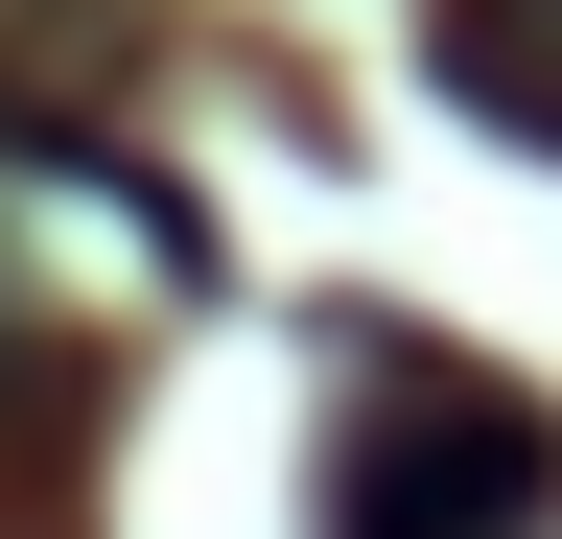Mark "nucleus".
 Wrapping results in <instances>:
<instances>
[{"label":"nucleus","mask_w":562,"mask_h":539,"mask_svg":"<svg viewBox=\"0 0 562 539\" xmlns=\"http://www.w3.org/2000/svg\"><path fill=\"white\" fill-rule=\"evenodd\" d=\"M328 539H562V423L516 375L351 328V423H328Z\"/></svg>","instance_id":"nucleus-1"},{"label":"nucleus","mask_w":562,"mask_h":539,"mask_svg":"<svg viewBox=\"0 0 562 539\" xmlns=\"http://www.w3.org/2000/svg\"><path fill=\"white\" fill-rule=\"evenodd\" d=\"M422 71H446L492 142H539V165H562V0H446V24H422Z\"/></svg>","instance_id":"nucleus-2"}]
</instances>
